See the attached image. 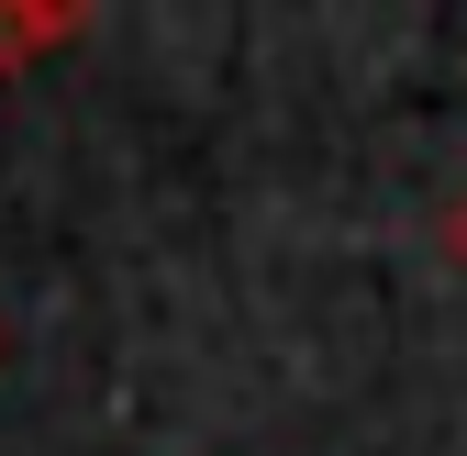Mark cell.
<instances>
[{
  "instance_id": "6da1fadb",
  "label": "cell",
  "mask_w": 467,
  "mask_h": 456,
  "mask_svg": "<svg viewBox=\"0 0 467 456\" xmlns=\"http://www.w3.org/2000/svg\"><path fill=\"white\" fill-rule=\"evenodd\" d=\"M67 34H78V12H0V67H23V56L67 45Z\"/></svg>"
},
{
  "instance_id": "7a4b0ae2",
  "label": "cell",
  "mask_w": 467,
  "mask_h": 456,
  "mask_svg": "<svg viewBox=\"0 0 467 456\" xmlns=\"http://www.w3.org/2000/svg\"><path fill=\"white\" fill-rule=\"evenodd\" d=\"M434 245H445V256H456V267H467V190H456V201H445V212H434Z\"/></svg>"
}]
</instances>
